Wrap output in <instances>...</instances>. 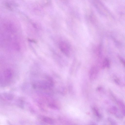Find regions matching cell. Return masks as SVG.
<instances>
[{"mask_svg":"<svg viewBox=\"0 0 125 125\" xmlns=\"http://www.w3.org/2000/svg\"><path fill=\"white\" fill-rule=\"evenodd\" d=\"M59 47L62 52L66 56L69 54V47L67 44L63 41L61 42L59 44Z\"/></svg>","mask_w":125,"mask_h":125,"instance_id":"cell-1","label":"cell"},{"mask_svg":"<svg viewBox=\"0 0 125 125\" xmlns=\"http://www.w3.org/2000/svg\"><path fill=\"white\" fill-rule=\"evenodd\" d=\"M98 73V69L95 67H93L91 69L89 74L90 80H94L96 78Z\"/></svg>","mask_w":125,"mask_h":125,"instance_id":"cell-2","label":"cell"},{"mask_svg":"<svg viewBox=\"0 0 125 125\" xmlns=\"http://www.w3.org/2000/svg\"><path fill=\"white\" fill-rule=\"evenodd\" d=\"M92 110L95 116L99 118H101L102 116L99 113L97 109L95 107H93L92 108Z\"/></svg>","mask_w":125,"mask_h":125,"instance_id":"cell-3","label":"cell"},{"mask_svg":"<svg viewBox=\"0 0 125 125\" xmlns=\"http://www.w3.org/2000/svg\"><path fill=\"white\" fill-rule=\"evenodd\" d=\"M110 66V62L109 60L107 58L105 59L103 62V67L104 68L105 67L109 68Z\"/></svg>","mask_w":125,"mask_h":125,"instance_id":"cell-4","label":"cell"},{"mask_svg":"<svg viewBox=\"0 0 125 125\" xmlns=\"http://www.w3.org/2000/svg\"><path fill=\"white\" fill-rule=\"evenodd\" d=\"M108 120L109 121L112 125H116V123L113 119L112 118H108Z\"/></svg>","mask_w":125,"mask_h":125,"instance_id":"cell-5","label":"cell"},{"mask_svg":"<svg viewBox=\"0 0 125 125\" xmlns=\"http://www.w3.org/2000/svg\"><path fill=\"white\" fill-rule=\"evenodd\" d=\"M6 97L8 99L10 100L12 99L13 98L12 96L11 95H10V94H8L6 95Z\"/></svg>","mask_w":125,"mask_h":125,"instance_id":"cell-6","label":"cell"},{"mask_svg":"<svg viewBox=\"0 0 125 125\" xmlns=\"http://www.w3.org/2000/svg\"><path fill=\"white\" fill-rule=\"evenodd\" d=\"M115 82L116 83L118 84H119V80L118 79H115Z\"/></svg>","mask_w":125,"mask_h":125,"instance_id":"cell-7","label":"cell"},{"mask_svg":"<svg viewBox=\"0 0 125 125\" xmlns=\"http://www.w3.org/2000/svg\"><path fill=\"white\" fill-rule=\"evenodd\" d=\"M101 88V87H98V88H97V90H100Z\"/></svg>","mask_w":125,"mask_h":125,"instance_id":"cell-8","label":"cell"}]
</instances>
